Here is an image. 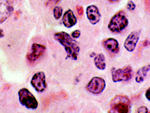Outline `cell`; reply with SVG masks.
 <instances>
[{
  "label": "cell",
  "mask_w": 150,
  "mask_h": 113,
  "mask_svg": "<svg viewBox=\"0 0 150 113\" xmlns=\"http://www.w3.org/2000/svg\"><path fill=\"white\" fill-rule=\"evenodd\" d=\"M55 40L60 43L64 48L67 53V58L76 60L80 51V48L74 40L65 32L56 33L54 35Z\"/></svg>",
  "instance_id": "obj_1"
},
{
  "label": "cell",
  "mask_w": 150,
  "mask_h": 113,
  "mask_svg": "<svg viewBox=\"0 0 150 113\" xmlns=\"http://www.w3.org/2000/svg\"><path fill=\"white\" fill-rule=\"evenodd\" d=\"M109 113H128L131 109V102L127 96L117 95L112 98L110 103Z\"/></svg>",
  "instance_id": "obj_2"
},
{
  "label": "cell",
  "mask_w": 150,
  "mask_h": 113,
  "mask_svg": "<svg viewBox=\"0 0 150 113\" xmlns=\"http://www.w3.org/2000/svg\"><path fill=\"white\" fill-rule=\"evenodd\" d=\"M128 24L129 21L125 11L120 10L111 18L108 25V28L113 33H119L123 31Z\"/></svg>",
  "instance_id": "obj_3"
},
{
  "label": "cell",
  "mask_w": 150,
  "mask_h": 113,
  "mask_svg": "<svg viewBox=\"0 0 150 113\" xmlns=\"http://www.w3.org/2000/svg\"><path fill=\"white\" fill-rule=\"evenodd\" d=\"M19 100L22 105L30 109H36L38 107V102L29 90L23 88L19 91Z\"/></svg>",
  "instance_id": "obj_4"
},
{
  "label": "cell",
  "mask_w": 150,
  "mask_h": 113,
  "mask_svg": "<svg viewBox=\"0 0 150 113\" xmlns=\"http://www.w3.org/2000/svg\"><path fill=\"white\" fill-rule=\"evenodd\" d=\"M133 69L131 65H127L122 68L112 71V81L114 82L129 81L132 78Z\"/></svg>",
  "instance_id": "obj_5"
},
{
  "label": "cell",
  "mask_w": 150,
  "mask_h": 113,
  "mask_svg": "<svg viewBox=\"0 0 150 113\" xmlns=\"http://www.w3.org/2000/svg\"><path fill=\"white\" fill-rule=\"evenodd\" d=\"M105 82L101 77H94L91 80L86 86V89L94 95H98L103 92L105 87Z\"/></svg>",
  "instance_id": "obj_6"
},
{
  "label": "cell",
  "mask_w": 150,
  "mask_h": 113,
  "mask_svg": "<svg viewBox=\"0 0 150 113\" xmlns=\"http://www.w3.org/2000/svg\"><path fill=\"white\" fill-rule=\"evenodd\" d=\"M30 83L36 92L38 93L44 92L47 87L45 73L42 71L35 73L33 76Z\"/></svg>",
  "instance_id": "obj_7"
},
{
  "label": "cell",
  "mask_w": 150,
  "mask_h": 113,
  "mask_svg": "<svg viewBox=\"0 0 150 113\" xmlns=\"http://www.w3.org/2000/svg\"><path fill=\"white\" fill-rule=\"evenodd\" d=\"M13 9L11 0H0V24L10 16Z\"/></svg>",
  "instance_id": "obj_8"
},
{
  "label": "cell",
  "mask_w": 150,
  "mask_h": 113,
  "mask_svg": "<svg viewBox=\"0 0 150 113\" xmlns=\"http://www.w3.org/2000/svg\"><path fill=\"white\" fill-rule=\"evenodd\" d=\"M46 49L45 45L38 43H33L30 50L26 55L28 60L30 62H35L45 53Z\"/></svg>",
  "instance_id": "obj_9"
},
{
  "label": "cell",
  "mask_w": 150,
  "mask_h": 113,
  "mask_svg": "<svg viewBox=\"0 0 150 113\" xmlns=\"http://www.w3.org/2000/svg\"><path fill=\"white\" fill-rule=\"evenodd\" d=\"M140 38V33L138 31H133L129 35L124 42V46L129 52L134 51Z\"/></svg>",
  "instance_id": "obj_10"
},
{
  "label": "cell",
  "mask_w": 150,
  "mask_h": 113,
  "mask_svg": "<svg viewBox=\"0 0 150 113\" xmlns=\"http://www.w3.org/2000/svg\"><path fill=\"white\" fill-rule=\"evenodd\" d=\"M86 15L91 23L93 25L97 23L101 17L98 9L95 5L89 6L87 8Z\"/></svg>",
  "instance_id": "obj_11"
},
{
  "label": "cell",
  "mask_w": 150,
  "mask_h": 113,
  "mask_svg": "<svg viewBox=\"0 0 150 113\" xmlns=\"http://www.w3.org/2000/svg\"><path fill=\"white\" fill-rule=\"evenodd\" d=\"M103 46L107 51L111 54H115L119 51V44L118 41L113 38L104 40L102 43Z\"/></svg>",
  "instance_id": "obj_12"
},
{
  "label": "cell",
  "mask_w": 150,
  "mask_h": 113,
  "mask_svg": "<svg viewBox=\"0 0 150 113\" xmlns=\"http://www.w3.org/2000/svg\"><path fill=\"white\" fill-rule=\"evenodd\" d=\"M63 23L64 26L68 28L74 26L76 23V18L71 10H69L64 14Z\"/></svg>",
  "instance_id": "obj_13"
},
{
  "label": "cell",
  "mask_w": 150,
  "mask_h": 113,
  "mask_svg": "<svg viewBox=\"0 0 150 113\" xmlns=\"http://www.w3.org/2000/svg\"><path fill=\"white\" fill-rule=\"evenodd\" d=\"M150 69V65H146L140 68L137 73L136 81L137 83H140L143 82L146 77L148 72Z\"/></svg>",
  "instance_id": "obj_14"
},
{
  "label": "cell",
  "mask_w": 150,
  "mask_h": 113,
  "mask_svg": "<svg viewBox=\"0 0 150 113\" xmlns=\"http://www.w3.org/2000/svg\"><path fill=\"white\" fill-rule=\"evenodd\" d=\"M94 63L97 68L100 70H103L106 67L105 58L102 53H99L95 57Z\"/></svg>",
  "instance_id": "obj_15"
},
{
  "label": "cell",
  "mask_w": 150,
  "mask_h": 113,
  "mask_svg": "<svg viewBox=\"0 0 150 113\" xmlns=\"http://www.w3.org/2000/svg\"><path fill=\"white\" fill-rule=\"evenodd\" d=\"M63 13V9L60 6H56L54 10V16L56 20H59L61 18Z\"/></svg>",
  "instance_id": "obj_16"
},
{
  "label": "cell",
  "mask_w": 150,
  "mask_h": 113,
  "mask_svg": "<svg viewBox=\"0 0 150 113\" xmlns=\"http://www.w3.org/2000/svg\"><path fill=\"white\" fill-rule=\"evenodd\" d=\"M61 0H47L46 6L47 7L51 8L56 5Z\"/></svg>",
  "instance_id": "obj_17"
},
{
  "label": "cell",
  "mask_w": 150,
  "mask_h": 113,
  "mask_svg": "<svg viewBox=\"0 0 150 113\" xmlns=\"http://www.w3.org/2000/svg\"><path fill=\"white\" fill-rule=\"evenodd\" d=\"M136 7V5L132 1H129L127 5V9L129 11H134Z\"/></svg>",
  "instance_id": "obj_18"
},
{
  "label": "cell",
  "mask_w": 150,
  "mask_h": 113,
  "mask_svg": "<svg viewBox=\"0 0 150 113\" xmlns=\"http://www.w3.org/2000/svg\"><path fill=\"white\" fill-rule=\"evenodd\" d=\"M78 14L80 16L83 15L84 13L83 8L82 6H77L76 7Z\"/></svg>",
  "instance_id": "obj_19"
},
{
  "label": "cell",
  "mask_w": 150,
  "mask_h": 113,
  "mask_svg": "<svg viewBox=\"0 0 150 113\" xmlns=\"http://www.w3.org/2000/svg\"><path fill=\"white\" fill-rule=\"evenodd\" d=\"M148 112L147 108L145 106L140 107L138 109V112L139 113H147Z\"/></svg>",
  "instance_id": "obj_20"
},
{
  "label": "cell",
  "mask_w": 150,
  "mask_h": 113,
  "mask_svg": "<svg viewBox=\"0 0 150 113\" xmlns=\"http://www.w3.org/2000/svg\"><path fill=\"white\" fill-rule=\"evenodd\" d=\"M81 35V32L79 30H75L73 31L71 33V36L73 38H78Z\"/></svg>",
  "instance_id": "obj_21"
},
{
  "label": "cell",
  "mask_w": 150,
  "mask_h": 113,
  "mask_svg": "<svg viewBox=\"0 0 150 113\" xmlns=\"http://www.w3.org/2000/svg\"><path fill=\"white\" fill-rule=\"evenodd\" d=\"M150 0H145V6L146 10L149 12L150 11Z\"/></svg>",
  "instance_id": "obj_22"
},
{
  "label": "cell",
  "mask_w": 150,
  "mask_h": 113,
  "mask_svg": "<svg viewBox=\"0 0 150 113\" xmlns=\"http://www.w3.org/2000/svg\"><path fill=\"white\" fill-rule=\"evenodd\" d=\"M150 88H149V89H148V90H147V91H146V97L147 99H148V100H149V101H150Z\"/></svg>",
  "instance_id": "obj_23"
},
{
  "label": "cell",
  "mask_w": 150,
  "mask_h": 113,
  "mask_svg": "<svg viewBox=\"0 0 150 113\" xmlns=\"http://www.w3.org/2000/svg\"><path fill=\"white\" fill-rule=\"evenodd\" d=\"M150 43L149 41L148 40H146L144 41V43H143V45L144 47H146V46H147L148 45H149Z\"/></svg>",
  "instance_id": "obj_24"
},
{
  "label": "cell",
  "mask_w": 150,
  "mask_h": 113,
  "mask_svg": "<svg viewBox=\"0 0 150 113\" xmlns=\"http://www.w3.org/2000/svg\"><path fill=\"white\" fill-rule=\"evenodd\" d=\"M4 36V34L3 30L0 29V38H3Z\"/></svg>",
  "instance_id": "obj_25"
},
{
  "label": "cell",
  "mask_w": 150,
  "mask_h": 113,
  "mask_svg": "<svg viewBox=\"0 0 150 113\" xmlns=\"http://www.w3.org/2000/svg\"><path fill=\"white\" fill-rule=\"evenodd\" d=\"M108 1L111 3H115L118 2L119 0H108Z\"/></svg>",
  "instance_id": "obj_26"
},
{
  "label": "cell",
  "mask_w": 150,
  "mask_h": 113,
  "mask_svg": "<svg viewBox=\"0 0 150 113\" xmlns=\"http://www.w3.org/2000/svg\"><path fill=\"white\" fill-rule=\"evenodd\" d=\"M96 53H94V52H93L91 53L90 56L91 57H93L94 56H95Z\"/></svg>",
  "instance_id": "obj_27"
}]
</instances>
